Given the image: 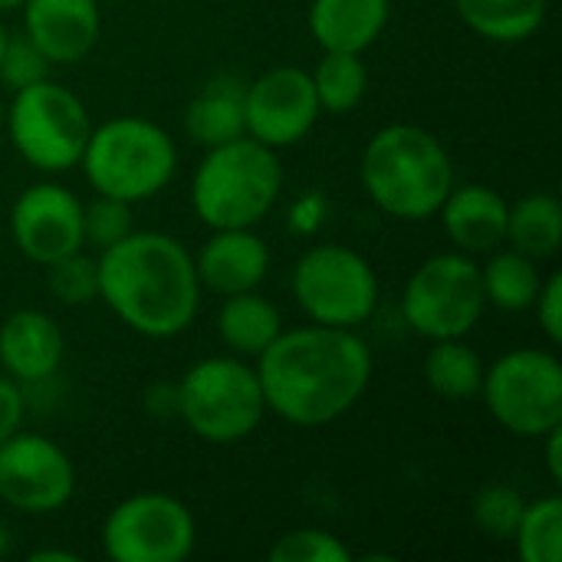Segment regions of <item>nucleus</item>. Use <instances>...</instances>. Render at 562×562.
Here are the masks:
<instances>
[{
	"label": "nucleus",
	"instance_id": "nucleus-1",
	"mask_svg": "<svg viewBox=\"0 0 562 562\" xmlns=\"http://www.w3.org/2000/svg\"><path fill=\"white\" fill-rule=\"evenodd\" d=\"M267 412L296 428H323L349 415L372 382V349L356 329H283L260 356Z\"/></svg>",
	"mask_w": 562,
	"mask_h": 562
},
{
	"label": "nucleus",
	"instance_id": "nucleus-2",
	"mask_svg": "<svg viewBox=\"0 0 562 562\" xmlns=\"http://www.w3.org/2000/svg\"><path fill=\"white\" fill-rule=\"evenodd\" d=\"M99 300L138 336L175 339L191 329L201 306L194 254L171 234L132 231L99 250Z\"/></svg>",
	"mask_w": 562,
	"mask_h": 562
},
{
	"label": "nucleus",
	"instance_id": "nucleus-3",
	"mask_svg": "<svg viewBox=\"0 0 562 562\" xmlns=\"http://www.w3.org/2000/svg\"><path fill=\"white\" fill-rule=\"evenodd\" d=\"M369 201L398 221H428L454 188V161L445 142L422 125L379 128L359 165Z\"/></svg>",
	"mask_w": 562,
	"mask_h": 562
},
{
	"label": "nucleus",
	"instance_id": "nucleus-4",
	"mask_svg": "<svg viewBox=\"0 0 562 562\" xmlns=\"http://www.w3.org/2000/svg\"><path fill=\"white\" fill-rule=\"evenodd\" d=\"M280 155L250 135L204 148L191 178V207L211 231L257 227L280 201Z\"/></svg>",
	"mask_w": 562,
	"mask_h": 562
},
{
	"label": "nucleus",
	"instance_id": "nucleus-5",
	"mask_svg": "<svg viewBox=\"0 0 562 562\" xmlns=\"http://www.w3.org/2000/svg\"><path fill=\"white\" fill-rule=\"evenodd\" d=\"M79 168L95 194L142 204L161 194L175 178L178 148L158 122L142 115H115L92 125Z\"/></svg>",
	"mask_w": 562,
	"mask_h": 562
},
{
	"label": "nucleus",
	"instance_id": "nucleus-6",
	"mask_svg": "<svg viewBox=\"0 0 562 562\" xmlns=\"http://www.w3.org/2000/svg\"><path fill=\"white\" fill-rule=\"evenodd\" d=\"M178 418L207 445H237L267 418L257 369L240 356H211L178 379Z\"/></svg>",
	"mask_w": 562,
	"mask_h": 562
},
{
	"label": "nucleus",
	"instance_id": "nucleus-7",
	"mask_svg": "<svg viewBox=\"0 0 562 562\" xmlns=\"http://www.w3.org/2000/svg\"><path fill=\"white\" fill-rule=\"evenodd\" d=\"M3 128L30 168L43 175H63L79 168L92 119L72 89L53 79H40L13 92L10 109H3Z\"/></svg>",
	"mask_w": 562,
	"mask_h": 562
},
{
	"label": "nucleus",
	"instance_id": "nucleus-8",
	"mask_svg": "<svg viewBox=\"0 0 562 562\" xmlns=\"http://www.w3.org/2000/svg\"><path fill=\"white\" fill-rule=\"evenodd\" d=\"M481 395L507 435L540 441L562 425V362L553 349H510L484 369Z\"/></svg>",
	"mask_w": 562,
	"mask_h": 562
},
{
	"label": "nucleus",
	"instance_id": "nucleus-9",
	"mask_svg": "<svg viewBox=\"0 0 562 562\" xmlns=\"http://www.w3.org/2000/svg\"><path fill=\"white\" fill-rule=\"evenodd\" d=\"M487 296L481 263L471 254L445 250L418 263L402 293V316L408 329L428 342L468 339L484 319Z\"/></svg>",
	"mask_w": 562,
	"mask_h": 562
},
{
	"label": "nucleus",
	"instance_id": "nucleus-10",
	"mask_svg": "<svg viewBox=\"0 0 562 562\" xmlns=\"http://www.w3.org/2000/svg\"><path fill=\"white\" fill-rule=\"evenodd\" d=\"M290 290L306 319L319 326L359 329L379 306V277L372 263L342 244L310 247L293 267Z\"/></svg>",
	"mask_w": 562,
	"mask_h": 562
},
{
	"label": "nucleus",
	"instance_id": "nucleus-11",
	"mask_svg": "<svg viewBox=\"0 0 562 562\" xmlns=\"http://www.w3.org/2000/svg\"><path fill=\"white\" fill-rule=\"evenodd\" d=\"M194 543V514L161 491L132 494L102 520V553L112 562H184Z\"/></svg>",
	"mask_w": 562,
	"mask_h": 562
},
{
	"label": "nucleus",
	"instance_id": "nucleus-12",
	"mask_svg": "<svg viewBox=\"0 0 562 562\" xmlns=\"http://www.w3.org/2000/svg\"><path fill=\"white\" fill-rule=\"evenodd\" d=\"M76 494L69 454L46 435L16 431L0 445V501L20 514L46 517L63 510Z\"/></svg>",
	"mask_w": 562,
	"mask_h": 562
},
{
	"label": "nucleus",
	"instance_id": "nucleus-13",
	"mask_svg": "<svg viewBox=\"0 0 562 562\" xmlns=\"http://www.w3.org/2000/svg\"><path fill=\"white\" fill-rule=\"evenodd\" d=\"M319 115L323 109L313 79L300 66H273L250 79L244 89L247 135L273 151L300 145L313 132Z\"/></svg>",
	"mask_w": 562,
	"mask_h": 562
},
{
	"label": "nucleus",
	"instance_id": "nucleus-14",
	"mask_svg": "<svg viewBox=\"0 0 562 562\" xmlns=\"http://www.w3.org/2000/svg\"><path fill=\"white\" fill-rule=\"evenodd\" d=\"M10 237L30 263L49 267L53 260L86 247L82 201L76 198V191L56 181L30 184L16 194L10 207Z\"/></svg>",
	"mask_w": 562,
	"mask_h": 562
},
{
	"label": "nucleus",
	"instance_id": "nucleus-15",
	"mask_svg": "<svg viewBox=\"0 0 562 562\" xmlns=\"http://www.w3.org/2000/svg\"><path fill=\"white\" fill-rule=\"evenodd\" d=\"M23 36L49 59V66L82 63L99 36V0H23Z\"/></svg>",
	"mask_w": 562,
	"mask_h": 562
},
{
	"label": "nucleus",
	"instance_id": "nucleus-16",
	"mask_svg": "<svg viewBox=\"0 0 562 562\" xmlns=\"http://www.w3.org/2000/svg\"><path fill=\"white\" fill-rule=\"evenodd\" d=\"M194 270L201 290H211L217 296L247 293L267 280L270 247L254 227H221L201 244Z\"/></svg>",
	"mask_w": 562,
	"mask_h": 562
},
{
	"label": "nucleus",
	"instance_id": "nucleus-17",
	"mask_svg": "<svg viewBox=\"0 0 562 562\" xmlns=\"http://www.w3.org/2000/svg\"><path fill=\"white\" fill-rule=\"evenodd\" d=\"M66 356V339L59 323L43 310H16L0 323V366L20 382L33 385L56 379Z\"/></svg>",
	"mask_w": 562,
	"mask_h": 562
},
{
	"label": "nucleus",
	"instance_id": "nucleus-18",
	"mask_svg": "<svg viewBox=\"0 0 562 562\" xmlns=\"http://www.w3.org/2000/svg\"><path fill=\"white\" fill-rule=\"evenodd\" d=\"M507 198L487 184H454L438 207L441 227L454 250L461 254H491L507 244Z\"/></svg>",
	"mask_w": 562,
	"mask_h": 562
},
{
	"label": "nucleus",
	"instance_id": "nucleus-19",
	"mask_svg": "<svg viewBox=\"0 0 562 562\" xmlns=\"http://www.w3.org/2000/svg\"><path fill=\"white\" fill-rule=\"evenodd\" d=\"M392 0H313L306 23L319 49L366 53L385 33Z\"/></svg>",
	"mask_w": 562,
	"mask_h": 562
},
{
	"label": "nucleus",
	"instance_id": "nucleus-20",
	"mask_svg": "<svg viewBox=\"0 0 562 562\" xmlns=\"http://www.w3.org/2000/svg\"><path fill=\"white\" fill-rule=\"evenodd\" d=\"M244 89H247V79H240L234 72L211 76L191 95V102L184 109V135L201 148H214V145L247 135Z\"/></svg>",
	"mask_w": 562,
	"mask_h": 562
},
{
	"label": "nucleus",
	"instance_id": "nucleus-21",
	"mask_svg": "<svg viewBox=\"0 0 562 562\" xmlns=\"http://www.w3.org/2000/svg\"><path fill=\"white\" fill-rule=\"evenodd\" d=\"M280 333H283L280 310L257 290L224 296L217 310V336L234 356L257 359Z\"/></svg>",
	"mask_w": 562,
	"mask_h": 562
},
{
	"label": "nucleus",
	"instance_id": "nucleus-22",
	"mask_svg": "<svg viewBox=\"0 0 562 562\" xmlns=\"http://www.w3.org/2000/svg\"><path fill=\"white\" fill-rule=\"evenodd\" d=\"M468 30L491 43H524L547 23L550 0H454Z\"/></svg>",
	"mask_w": 562,
	"mask_h": 562
},
{
	"label": "nucleus",
	"instance_id": "nucleus-23",
	"mask_svg": "<svg viewBox=\"0 0 562 562\" xmlns=\"http://www.w3.org/2000/svg\"><path fill=\"white\" fill-rule=\"evenodd\" d=\"M481 283L487 306L501 313H527L533 310V300L543 286L540 260L507 247V250H491L487 263L481 267Z\"/></svg>",
	"mask_w": 562,
	"mask_h": 562
},
{
	"label": "nucleus",
	"instance_id": "nucleus-24",
	"mask_svg": "<svg viewBox=\"0 0 562 562\" xmlns=\"http://www.w3.org/2000/svg\"><path fill=\"white\" fill-rule=\"evenodd\" d=\"M507 244L533 260H550L562 244V204L550 191L524 194L507 211Z\"/></svg>",
	"mask_w": 562,
	"mask_h": 562
},
{
	"label": "nucleus",
	"instance_id": "nucleus-25",
	"mask_svg": "<svg viewBox=\"0 0 562 562\" xmlns=\"http://www.w3.org/2000/svg\"><path fill=\"white\" fill-rule=\"evenodd\" d=\"M422 375L438 398L471 402L481 395L484 359L464 339H438V342H431V349L422 362Z\"/></svg>",
	"mask_w": 562,
	"mask_h": 562
},
{
	"label": "nucleus",
	"instance_id": "nucleus-26",
	"mask_svg": "<svg viewBox=\"0 0 562 562\" xmlns=\"http://www.w3.org/2000/svg\"><path fill=\"white\" fill-rule=\"evenodd\" d=\"M319 109L329 115H346L352 112L369 89V69L362 63V53H336L323 49L316 69L310 72Z\"/></svg>",
	"mask_w": 562,
	"mask_h": 562
},
{
	"label": "nucleus",
	"instance_id": "nucleus-27",
	"mask_svg": "<svg viewBox=\"0 0 562 562\" xmlns=\"http://www.w3.org/2000/svg\"><path fill=\"white\" fill-rule=\"evenodd\" d=\"M517 557L524 562L562 560V501L557 494L524 504L520 524L514 530Z\"/></svg>",
	"mask_w": 562,
	"mask_h": 562
},
{
	"label": "nucleus",
	"instance_id": "nucleus-28",
	"mask_svg": "<svg viewBox=\"0 0 562 562\" xmlns=\"http://www.w3.org/2000/svg\"><path fill=\"white\" fill-rule=\"evenodd\" d=\"M46 270V290L53 300H59L63 306H86L92 300H99V267L95 260L82 250L66 254L59 260H53Z\"/></svg>",
	"mask_w": 562,
	"mask_h": 562
},
{
	"label": "nucleus",
	"instance_id": "nucleus-29",
	"mask_svg": "<svg viewBox=\"0 0 562 562\" xmlns=\"http://www.w3.org/2000/svg\"><path fill=\"white\" fill-rule=\"evenodd\" d=\"M524 504L527 501L520 497V491H514L507 484H491V487L477 491V497L471 504V520L491 540H514Z\"/></svg>",
	"mask_w": 562,
	"mask_h": 562
},
{
	"label": "nucleus",
	"instance_id": "nucleus-30",
	"mask_svg": "<svg viewBox=\"0 0 562 562\" xmlns=\"http://www.w3.org/2000/svg\"><path fill=\"white\" fill-rule=\"evenodd\" d=\"M352 550L319 527H300L283 533L270 547V562H349Z\"/></svg>",
	"mask_w": 562,
	"mask_h": 562
},
{
	"label": "nucleus",
	"instance_id": "nucleus-31",
	"mask_svg": "<svg viewBox=\"0 0 562 562\" xmlns=\"http://www.w3.org/2000/svg\"><path fill=\"white\" fill-rule=\"evenodd\" d=\"M132 204L119 198L95 194L89 204H82V240L86 247L105 250L132 234Z\"/></svg>",
	"mask_w": 562,
	"mask_h": 562
},
{
	"label": "nucleus",
	"instance_id": "nucleus-32",
	"mask_svg": "<svg viewBox=\"0 0 562 562\" xmlns=\"http://www.w3.org/2000/svg\"><path fill=\"white\" fill-rule=\"evenodd\" d=\"M40 79H49V59L23 33H10V43L0 59V82L16 92Z\"/></svg>",
	"mask_w": 562,
	"mask_h": 562
},
{
	"label": "nucleus",
	"instance_id": "nucleus-33",
	"mask_svg": "<svg viewBox=\"0 0 562 562\" xmlns=\"http://www.w3.org/2000/svg\"><path fill=\"white\" fill-rule=\"evenodd\" d=\"M533 310H537V323L543 329V336L550 339V346H560L562 342V277L560 273H550L543 277V286L533 300Z\"/></svg>",
	"mask_w": 562,
	"mask_h": 562
},
{
	"label": "nucleus",
	"instance_id": "nucleus-34",
	"mask_svg": "<svg viewBox=\"0 0 562 562\" xmlns=\"http://www.w3.org/2000/svg\"><path fill=\"white\" fill-rule=\"evenodd\" d=\"M26 418V392L10 375H0V445L23 428Z\"/></svg>",
	"mask_w": 562,
	"mask_h": 562
},
{
	"label": "nucleus",
	"instance_id": "nucleus-35",
	"mask_svg": "<svg viewBox=\"0 0 562 562\" xmlns=\"http://www.w3.org/2000/svg\"><path fill=\"white\" fill-rule=\"evenodd\" d=\"M329 214V201L319 194V191H306L303 198L293 201L290 207V234H300V237H313L323 221Z\"/></svg>",
	"mask_w": 562,
	"mask_h": 562
},
{
	"label": "nucleus",
	"instance_id": "nucleus-36",
	"mask_svg": "<svg viewBox=\"0 0 562 562\" xmlns=\"http://www.w3.org/2000/svg\"><path fill=\"white\" fill-rule=\"evenodd\" d=\"M145 412L155 418H178V382H155L145 389Z\"/></svg>",
	"mask_w": 562,
	"mask_h": 562
},
{
	"label": "nucleus",
	"instance_id": "nucleus-37",
	"mask_svg": "<svg viewBox=\"0 0 562 562\" xmlns=\"http://www.w3.org/2000/svg\"><path fill=\"white\" fill-rule=\"evenodd\" d=\"M540 441H543V461H547L550 481H553V484H560L562 481V425H557L553 431H547Z\"/></svg>",
	"mask_w": 562,
	"mask_h": 562
},
{
	"label": "nucleus",
	"instance_id": "nucleus-38",
	"mask_svg": "<svg viewBox=\"0 0 562 562\" xmlns=\"http://www.w3.org/2000/svg\"><path fill=\"white\" fill-rule=\"evenodd\" d=\"M30 562H79V553H69V550H33Z\"/></svg>",
	"mask_w": 562,
	"mask_h": 562
},
{
	"label": "nucleus",
	"instance_id": "nucleus-39",
	"mask_svg": "<svg viewBox=\"0 0 562 562\" xmlns=\"http://www.w3.org/2000/svg\"><path fill=\"white\" fill-rule=\"evenodd\" d=\"M10 550H13V533H10V527L0 520V560H3Z\"/></svg>",
	"mask_w": 562,
	"mask_h": 562
},
{
	"label": "nucleus",
	"instance_id": "nucleus-40",
	"mask_svg": "<svg viewBox=\"0 0 562 562\" xmlns=\"http://www.w3.org/2000/svg\"><path fill=\"white\" fill-rule=\"evenodd\" d=\"M7 43H10V30H7V23H3V16H0V59H3Z\"/></svg>",
	"mask_w": 562,
	"mask_h": 562
},
{
	"label": "nucleus",
	"instance_id": "nucleus-41",
	"mask_svg": "<svg viewBox=\"0 0 562 562\" xmlns=\"http://www.w3.org/2000/svg\"><path fill=\"white\" fill-rule=\"evenodd\" d=\"M16 7H23V0H0V13H7V10H16Z\"/></svg>",
	"mask_w": 562,
	"mask_h": 562
},
{
	"label": "nucleus",
	"instance_id": "nucleus-42",
	"mask_svg": "<svg viewBox=\"0 0 562 562\" xmlns=\"http://www.w3.org/2000/svg\"><path fill=\"white\" fill-rule=\"evenodd\" d=\"M0 132H3V99H0Z\"/></svg>",
	"mask_w": 562,
	"mask_h": 562
}]
</instances>
